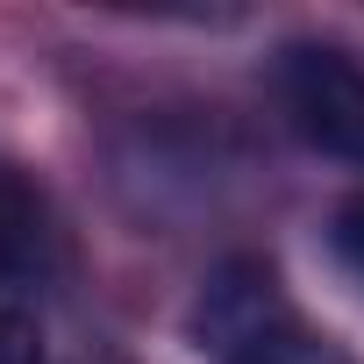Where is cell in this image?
Here are the masks:
<instances>
[{"label":"cell","instance_id":"obj_3","mask_svg":"<svg viewBox=\"0 0 364 364\" xmlns=\"http://www.w3.org/2000/svg\"><path fill=\"white\" fill-rule=\"evenodd\" d=\"M50 250V208L15 164H0V279L36 272Z\"/></svg>","mask_w":364,"mask_h":364},{"label":"cell","instance_id":"obj_4","mask_svg":"<svg viewBox=\"0 0 364 364\" xmlns=\"http://www.w3.org/2000/svg\"><path fill=\"white\" fill-rule=\"evenodd\" d=\"M0 364H43V328H36V314H22V307H8V300H0Z\"/></svg>","mask_w":364,"mask_h":364},{"label":"cell","instance_id":"obj_5","mask_svg":"<svg viewBox=\"0 0 364 364\" xmlns=\"http://www.w3.org/2000/svg\"><path fill=\"white\" fill-rule=\"evenodd\" d=\"M328 250L364 279V193H350V200L336 208V222H328Z\"/></svg>","mask_w":364,"mask_h":364},{"label":"cell","instance_id":"obj_2","mask_svg":"<svg viewBox=\"0 0 364 364\" xmlns=\"http://www.w3.org/2000/svg\"><path fill=\"white\" fill-rule=\"evenodd\" d=\"M279 100L293 114V129L343 157V164H364V65L350 50H328V43H286L279 50Z\"/></svg>","mask_w":364,"mask_h":364},{"label":"cell","instance_id":"obj_1","mask_svg":"<svg viewBox=\"0 0 364 364\" xmlns=\"http://www.w3.org/2000/svg\"><path fill=\"white\" fill-rule=\"evenodd\" d=\"M193 343L215 364H357L336 336H321L272 264L229 257L193 293Z\"/></svg>","mask_w":364,"mask_h":364}]
</instances>
